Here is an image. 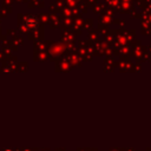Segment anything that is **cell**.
<instances>
[{"label":"cell","instance_id":"obj_1","mask_svg":"<svg viewBox=\"0 0 151 151\" xmlns=\"http://www.w3.org/2000/svg\"><path fill=\"white\" fill-rule=\"evenodd\" d=\"M25 26L29 29H34L38 26V20L34 17H28L25 19Z\"/></svg>","mask_w":151,"mask_h":151},{"label":"cell","instance_id":"obj_2","mask_svg":"<svg viewBox=\"0 0 151 151\" xmlns=\"http://www.w3.org/2000/svg\"><path fill=\"white\" fill-rule=\"evenodd\" d=\"M71 1H77V0H71Z\"/></svg>","mask_w":151,"mask_h":151}]
</instances>
